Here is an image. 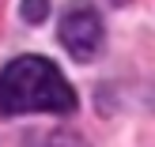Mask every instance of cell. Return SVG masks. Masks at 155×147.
I'll return each instance as SVG.
<instances>
[{"label":"cell","instance_id":"obj_1","mask_svg":"<svg viewBox=\"0 0 155 147\" xmlns=\"http://www.w3.org/2000/svg\"><path fill=\"white\" fill-rule=\"evenodd\" d=\"M76 91L53 60L15 57L0 72V113H72Z\"/></svg>","mask_w":155,"mask_h":147},{"label":"cell","instance_id":"obj_2","mask_svg":"<svg viewBox=\"0 0 155 147\" xmlns=\"http://www.w3.org/2000/svg\"><path fill=\"white\" fill-rule=\"evenodd\" d=\"M102 34H106L102 19H98V11L91 4H72L61 15V27H57V38L72 60H91L102 49Z\"/></svg>","mask_w":155,"mask_h":147},{"label":"cell","instance_id":"obj_3","mask_svg":"<svg viewBox=\"0 0 155 147\" xmlns=\"http://www.w3.org/2000/svg\"><path fill=\"white\" fill-rule=\"evenodd\" d=\"M19 15H23L27 23H42L45 15H49V0H23Z\"/></svg>","mask_w":155,"mask_h":147},{"label":"cell","instance_id":"obj_4","mask_svg":"<svg viewBox=\"0 0 155 147\" xmlns=\"http://www.w3.org/2000/svg\"><path fill=\"white\" fill-rule=\"evenodd\" d=\"M45 147H80V143H76L72 136H53V140L45 143Z\"/></svg>","mask_w":155,"mask_h":147}]
</instances>
